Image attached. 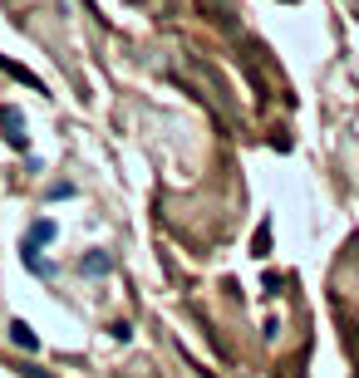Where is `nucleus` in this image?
I'll use <instances>...</instances> for the list:
<instances>
[{"label":"nucleus","mask_w":359,"mask_h":378,"mask_svg":"<svg viewBox=\"0 0 359 378\" xmlns=\"http://www.w3.org/2000/svg\"><path fill=\"white\" fill-rule=\"evenodd\" d=\"M0 128H5V138L25 153L30 148V138H25V118H20V108H0Z\"/></svg>","instance_id":"2"},{"label":"nucleus","mask_w":359,"mask_h":378,"mask_svg":"<svg viewBox=\"0 0 359 378\" xmlns=\"http://www.w3.org/2000/svg\"><path fill=\"white\" fill-rule=\"evenodd\" d=\"M10 339H15L20 349H40V334H35L25 319H10Z\"/></svg>","instance_id":"5"},{"label":"nucleus","mask_w":359,"mask_h":378,"mask_svg":"<svg viewBox=\"0 0 359 378\" xmlns=\"http://www.w3.org/2000/svg\"><path fill=\"white\" fill-rule=\"evenodd\" d=\"M54 236H59V221H54V216H35V221H30V231H25V241H30V246H49Z\"/></svg>","instance_id":"3"},{"label":"nucleus","mask_w":359,"mask_h":378,"mask_svg":"<svg viewBox=\"0 0 359 378\" xmlns=\"http://www.w3.org/2000/svg\"><path fill=\"white\" fill-rule=\"evenodd\" d=\"M20 261H25V271L35 276V280H54L59 271H54V261L49 256H40V246H30V241H20Z\"/></svg>","instance_id":"1"},{"label":"nucleus","mask_w":359,"mask_h":378,"mask_svg":"<svg viewBox=\"0 0 359 378\" xmlns=\"http://www.w3.org/2000/svg\"><path fill=\"white\" fill-rule=\"evenodd\" d=\"M79 271L84 276H109L114 271V256L109 251H89V256H79Z\"/></svg>","instance_id":"4"}]
</instances>
